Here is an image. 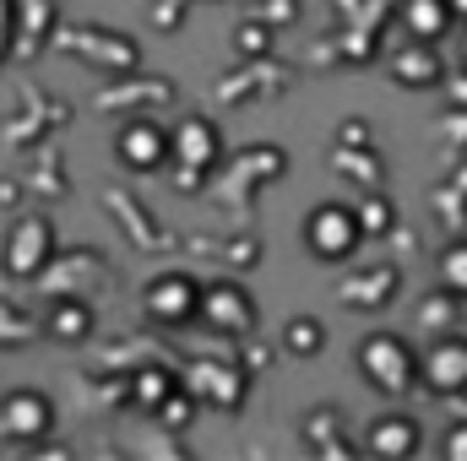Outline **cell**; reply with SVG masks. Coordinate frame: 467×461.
I'll return each instance as SVG.
<instances>
[{
	"mask_svg": "<svg viewBox=\"0 0 467 461\" xmlns=\"http://www.w3.org/2000/svg\"><path fill=\"white\" fill-rule=\"evenodd\" d=\"M337 169H343V174H353V179H364L369 190L380 185V158H375L369 147H337Z\"/></svg>",
	"mask_w": 467,
	"mask_h": 461,
	"instance_id": "obj_19",
	"label": "cell"
},
{
	"mask_svg": "<svg viewBox=\"0 0 467 461\" xmlns=\"http://www.w3.org/2000/svg\"><path fill=\"white\" fill-rule=\"evenodd\" d=\"M125 385H130V402H136L141 413H158V407H163V402L180 391V380H174L163 364H141V369H136Z\"/></svg>",
	"mask_w": 467,
	"mask_h": 461,
	"instance_id": "obj_14",
	"label": "cell"
},
{
	"mask_svg": "<svg viewBox=\"0 0 467 461\" xmlns=\"http://www.w3.org/2000/svg\"><path fill=\"white\" fill-rule=\"evenodd\" d=\"M141 310H147L158 326H191V321H202V282H196L191 271L152 277L147 293H141Z\"/></svg>",
	"mask_w": 467,
	"mask_h": 461,
	"instance_id": "obj_4",
	"label": "cell"
},
{
	"mask_svg": "<svg viewBox=\"0 0 467 461\" xmlns=\"http://www.w3.org/2000/svg\"><path fill=\"white\" fill-rule=\"evenodd\" d=\"M202 321H207L218 337H244V332H255V299H250L234 277L202 282Z\"/></svg>",
	"mask_w": 467,
	"mask_h": 461,
	"instance_id": "obj_8",
	"label": "cell"
},
{
	"mask_svg": "<svg viewBox=\"0 0 467 461\" xmlns=\"http://www.w3.org/2000/svg\"><path fill=\"white\" fill-rule=\"evenodd\" d=\"M358 244H364L358 207H348V201H321V207H310V218H305V250H310L316 261H353Z\"/></svg>",
	"mask_w": 467,
	"mask_h": 461,
	"instance_id": "obj_2",
	"label": "cell"
},
{
	"mask_svg": "<svg viewBox=\"0 0 467 461\" xmlns=\"http://www.w3.org/2000/svg\"><path fill=\"white\" fill-rule=\"evenodd\" d=\"M283 347H288L294 358H316V353L327 347V326H321L316 315H299V321L283 326Z\"/></svg>",
	"mask_w": 467,
	"mask_h": 461,
	"instance_id": "obj_17",
	"label": "cell"
},
{
	"mask_svg": "<svg viewBox=\"0 0 467 461\" xmlns=\"http://www.w3.org/2000/svg\"><path fill=\"white\" fill-rule=\"evenodd\" d=\"M457 55H462V66H467V22H462V38H457Z\"/></svg>",
	"mask_w": 467,
	"mask_h": 461,
	"instance_id": "obj_27",
	"label": "cell"
},
{
	"mask_svg": "<svg viewBox=\"0 0 467 461\" xmlns=\"http://www.w3.org/2000/svg\"><path fill=\"white\" fill-rule=\"evenodd\" d=\"M180 380H185V391H191L202 407H218V413H239L244 396H250L244 369H234V364H213V358H196Z\"/></svg>",
	"mask_w": 467,
	"mask_h": 461,
	"instance_id": "obj_7",
	"label": "cell"
},
{
	"mask_svg": "<svg viewBox=\"0 0 467 461\" xmlns=\"http://www.w3.org/2000/svg\"><path fill=\"white\" fill-rule=\"evenodd\" d=\"M343 147H369V130H364V119H348V130H343Z\"/></svg>",
	"mask_w": 467,
	"mask_h": 461,
	"instance_id": "obj_25",
	"label": "cell"
},
{
	"mask_svg": "<svg viewBox=\"0 0 467 461\" xmlns=\"http://www.w3.org/2000/svg\"><path fill=\"white\" fill-rule=\"evenodd\" d=\"M386 71H391V82L408 87V93H424V87H441V82H446V60H441V49L424 44V38H408L402 49H391Z\"/></svg>",
	"mask_w": 467,
	"mask_h": 461,
	"instance_id": "obj_11",
	"label": "cell"
},
{
	"mask_svg": "<svg viewBox=\"0 0 467 461\" xmlns=\"http://www.w3.org/2000/svg\"><path fill=\"white\" fill-rule=\"evenodd\" d=\"M424 391L435 396H462L467 391V337H435L424 347Z\"/></svg>",
	"mask_w": 467,
	"mask_h": 461,
	"instance_id": "obj_10",
	"label": "cell"
},
{
	"mask_svg": "<svg viewBox=\"0 0 467 461\" xmlns=\"http://www.w3.org/2000/svg\"><path fill=\"white\" fill-rule=\"evenodd\" d=\"M397 22H402V33H408V38L441 44V38L451 33L457 11H451V0H402V5H397Z\"/></svg>",
	"mask_w": 467,
	"mask_h": 461,
	"instance_id": "obj_13",
	"label": "cell"
},
{
	"mask_svg": "<svg viewBox=\"0 0 467 461\" xmlns=\"http://www.w3.org/2000/svg\"><path fill=\"white\" fill-rule=\"evenodd\" d=\"M239 49L244 55H261L266 49V27H239Z\"/></svg>",
	"mask_w": 467,
	"mask_h": 461,
	"instance_id": "obj_23",
	"label": "cell"
},
{
	"mask_svg": "<svg viewBox=\"0 0 467 461\" xmlns=\"http://www.w3.org/2000/svg\"><path fill=\"white\" fill-rule=\"evenodd\" d=\"M451 104H457V109H467V77H457V82H451Z\"/></svg>",
	"mask_w": 467,
	"mask_h": 461,
	"instance_id": "obj_26",
	"label": "cell"
},
{
	"mask_svg": "<svg viewBox=\"0 0 467 461\" xmlns=\"http://www.w3.org/2000/svg\"><path fill=\"white\" fill-rule=\"evenodd\" d=\"M441 288L446 293H467V239L441 250Z\"/></svg>",
	"mask_w": 467,
	"mask_h": 461,
	"instance_id": "obj_20",
	"label": "cell"
},
{
	"mask_svg": "<svg viewBox=\"0 0 467 461\" xmlns=\"http://www.w3.org/2000/svg\"><path fill=\"white\" fill-rule=\"evenodd\" d=\"M218 152H223V141H218V130L207 125V119H180L174 130H169V163L180 169L174 179L185 185V190H196L213 169H218Z\"/></svg>",
	"mask_w": 467,
	"mask_h": 461,
	"instance_id": "obj_3",
	"label": "cell"
},
{
	"mask_svg": "<svg viewBox=\"0 0 467 461\" xmlns=\"http://www.w3.org/2000/svg\"><path fill=\"white\" fill-rule=\"evenodd\" d=\"M115 158L130 174H158L169 163V130L158 119H125L115 130Z\"/></svg>",
	"mask_w": 467,
	"mask_h": 461,
	"instance_id": "obj_9",
	"label": "cell"
},
{
	"mask_svg": "<svg viewBox=\"0 0 467 461\" xmlns=\"http://www.w3.org/2000/svg\"><path fill=\"white\" fill-rule=\"evenodd\" d=\"M0 435L5 440H22V446H44L55 435V402L44 391H33V385L11 391L0 402Z\"/></svg>",
	"mask_w": 467,
	"mask_h": 461,
	"instance_id": "obj_5",
	"label": "cell"
},
{
	"mask_svg": "<svg viewBox=\"0 0 467 461\" xmlns=\"http://www.w3.org/2000/svg\"><path fill=\"white\" fill-rule=\"evenodd\" d=\"M391 293H397V266H375L369 277H353L343 288L353 310H380V304H391Z\"/></svg>",
	"mask_w": 467,
	"mask_h": 461,
	"instance_id": "obj_15",
	"label": "cell"
},
{
	"mask_svg": "<svg viewBox=\"0 0 467 461\" xmlns=\"http://www.w3.org/2000/svg\"><path fill=\"white\" fill-rule=\"evenodd\" d=\"M451 11H457V22H467V0H451Z\"/></svg>",
	"mask_w": 467,
	"mask_h": 461,
	"instance_id": "obj_28",
	"label": "cell"
},
{
	"mask_svg": "<svg viewBox=\"0 0 467 461\" xmlns=\"http://www.w3.org/2000/svg\"><path fill=\"white\" fill-rule=\"evenodd\" d=\"M11 27H16V0H0V49L11 38Z\"/></svg>",
	"mask_w": 467,
	"mask_h": 461,
	"instance_id": "obj_24",
	"label": "cell"
},
{
	"mask_svg": "<svg viewBox=\"0 0 467 461\" xmlns=\"http://www.w3.org/2000/svg\"><path fill=\"white\" fill-rule=\"evenodd\" d=\"M358 374L386 396H408L413 385H424V353L397 332H369L358 343Z\"/></svg>",
	"mask_w": 467,
	"mask_h": 461,
	"instance_id": "obj_1",
	"label": "cell"
},
{
	"mask_svg": "<svg viewBox=\"0 0 467 461\" xmlns=\"http://www.w3.org/2000/svg\"><path fill=\"white\" fill-rule=\"evenodd\" d=\"M441 456H446V461H467V418L446 429V446H441Z\"/></svg>",
	"mask_w": 467,
	"mask_h": 461,
	"instance_id": "obj_22",
	"label": "cell"
},
{
	"mask_svg": "<svg viewBox=\"0 0 467 461\" xmlns=\"http://www.w3.org/2000/svg\"><path fill=\"white\" fill-rule=\"evenodd\" d=\"M358 223H364V239H380V233L397 229V207H391L380 190H369V196L358 201Z\"/></svg>",
	"mask_w": 467,
	"mask_h": 461,
	"instance_id": "obj_18",
	"label": "cell"
},
{
	"mask_svg": "<svg viewBox=\"0 0 467 461\" xmlns=\"http://www.w3.org/2000/svg\"><path fill=\"white\" fill-rule=\"evenodd\" d=\"M419 446H424V435H419L413 413H380L364 429V451L375 461H408V456H419Z\"/></svg>",
	"mask_w": 467,
	"mask_h": 461,
	"instance_id": "obj_12",
	"label": "cell"
},
{
	"mask_svg": "<svg viewBox=\"0 0 467 461\" xmlns=\"http://www.w3.org/2000/svg\"><path fill=\"white\" fill-rule=\"evenodd\" d=\"M196 407H202V402H196V396H191V391H185V380H180V391H174V396H169V402H163V407H158V418H163V424H169V429H185V424H191V413H196Z\"/></svg>",
	"mask_w": 467,
	"mask_h": 461,
	"instance_id": "obj_21",
	"label": "cell"
},
{
	"mask_svg": "<svg viewBox=\"0 0 467 461\" xmlns=\"http://www.w3.org/2000/svg\"><path fill=\"white\" fill-rule=\"evenodd\" d=\"M93 332V310L82 304V299H55V310H49V337L55 343H82Z\"/></svg>",
	"mask_w": 467,
	"mask_h": 461,
	"instance_id": "obj_16",
	"label": "cell"
},
{
	"mask_svg": "<svg viewBox=\"0 0 467 461\" xmlns=\"http://www.w3.org/2000/svg\"><path fill=\"white\" fill-rule=\"evenodd\" d=\"M55 261V223L44 212H22L5 239V271L11 277H38Z\"/></svg>",
	"mask_w": 467,
	"mask_h": 461,
	"instance_id": "obj_6",
	"label": "cell"
}]
</instances>
